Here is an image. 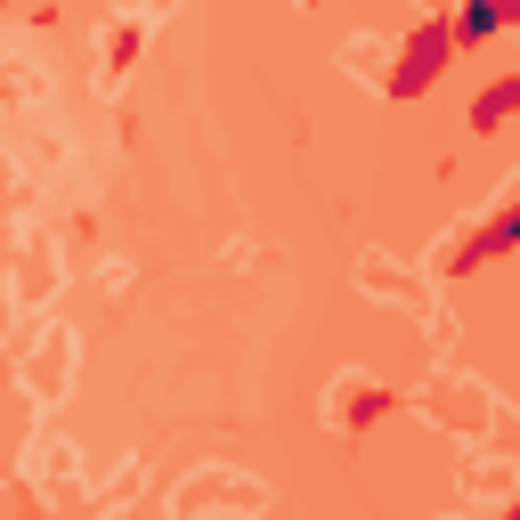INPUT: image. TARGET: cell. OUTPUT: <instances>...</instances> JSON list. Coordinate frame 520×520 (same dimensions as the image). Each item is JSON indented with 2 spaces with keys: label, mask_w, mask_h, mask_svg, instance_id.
I'll use <instances>...</instances> for the list:
<instances>
[{
  "label": "cell",
  "mask_w": 520,
  "mask_h": 520,
  "mask_svg": "<svg viewBox=\"0 0 520 520\" xmlns=\"http://www.w3.org/2000/svg\"><path fill=\"white\" fill-rule=\"evenodd\" d=\"M439 57H447V25H431V33L415 41V57H407V74H399V90H423V82L439 74Z\"/></svg>",
  "instance_id": "cell-1"
}]
</instances>
